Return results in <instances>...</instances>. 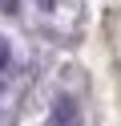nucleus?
Instances as JSON below:
<instances>
[{
    "instance_id": "7ed1b4c3",
    "label": "nucleus",
    "mask_w": 121,
    "mask_h": 126,
    "mask_svg": "<svg viewBox=\"0 0 121 126\" xmlns=\"http://www.w3.org/2000/svg\"><path fill=\"white\" fill-rule=\"evenodd\" d=\"M36 4H40V8H53V0H36Z\"/></svg>"
},
{
    "instance_id": "f257e3e1",
    "label": "nucleus",
    "mask_w": 121,
    "mask_h": 126,
    "mask_svg": "<svg viewBox=\"0 0 121 126\" xmlns=\"http://www.w3.org/2000/svg\"><path fill=\"white\" fill-rule=\"evenodd\" d=\"M48 126H77V106H73L69 98H61L53 106V122H48Z\"/></svg>"
},
{
    "instance_id": "f03ea898",
    "label": "nucleus",
    "mask_w": 121,
    "mask_h": 126,
    "mask_svg": "<svg viewBox=\"0 0 121 126\" xmlns=\"http://www.w3.org/2000/svg\"><path fill=\"white\" fill-rule=\"evenodd\" d=\"M4 65H8V45L0 41V69H4Z\"/></svg>"
}]
</instances>
